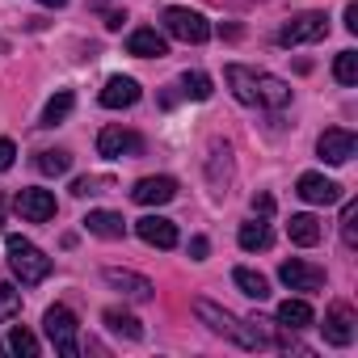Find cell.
Masks as SVG:
<instances>
[{"mask_svg":"<svg viewBox=\"0 0 358 358\" xmlns=\"http://www.w3.org/2000/svg\"><path fill=\"white\" fill-rule=\"evenodd\" d=\"M228 85L236 93V101L245 106H266V110H282L291 106V85L282 76H270V72H253L245 64H228Z\"/></svg>","mask_w":358,"mask_h":358,"instance_id":"cell-1","label":"cell"},{"mask_svg":"<svg viewBox=\"0 0 358 358\" xmlns=\"http://www.w3.org/2000/svg\"><path fill=\"white\" fill-rule=\"evenodd\" d=\"M194 312H199V320H203L211 333H220V337H228V341H236V345H245V350H266V345H274V337H270L266 329H257V320H236L228 308H220V303H211V299H194Z\"/></svg>","mask_w":358,"mask_h":358,"instance_id":"cell-2","label":"cell"},{"mask_svg":"<svg viewBox=\"0 0 358 358\" xmlns=\"http://www.w3.org/2000/svg\"><path fill=\"white\" fill-rule=\"evenodd\" d=\"M9 266H13V274L22 278V287H38L47 274H51V257L38 249V245H30L26 236H9Z\"/></svg>","mask_w":358,"mask_h":358,"instance_id":"cell-3","label":"cell"},{"mask_svg":"<svg viewBox=\"0 0 358 358\" xmlns=\"http://www.w3.org/2000/svg\"><path fill=\"white\" fill-rule=\"evenodd\" d=\"M43 329H47L51 345H55L64 358H76V354H80V345H76V316H72V308H64V303L47 308V316H43Z\"/></svg>","mask_w":358,"mask_h":358,"instance_id":"cell-4","label":"cell"},{"mask_svg":"<svg viewBox=\"0 0 358 358\" xmlns=\"http://www.w3.org/2000/svg\"><path fill=\"white\" fill-rule=\"evenodd\" d=\"M164 30L177 38V43H207L211 38V22L194 9H182V5H173L164 9Z\"/></svg>","mask_w":358,"mask_h":358,"instance_id":"cell-5","label":"cell"},{"mask_svg":"<svg viewBox=\"0 0 358 358\" xmlns=\"http://www.w3.org/2000/svg\"><path fill=\"white\" fill-rule=\"evenodd\" d=\"M329 34V17L308 9V13H295L282 30H278V47H303V43H316Z\"/></svg>","mask_w":358,"mask_h":358,"instance_id":"cell-6","label":"cell"},{"mask_svg":"<svg viewBox=\"0 0 358 358\" xmlns=\"http://www.w3.org/2000/svg\"><path fill=\"white\" fill-rule=\"evenodd\" d=\"M295 194H299L303 203H312V207H333V203H341V186L333 182V177H324V173H303L299 182H295Z\"/></svg>","mask_w":358,"mask_h":358,"instance_id":"cell-7","label":"cell"},{"mask_svg":"<svg viewBox=\"0 0 358 358\" xmlns=\"http://www.w3.org/2000/svg\"><path fill=\"white\" fill-rule=\"evenodd\" d=\"M316 152H320V160H329V164H345V160L358 152V135L345 131V127H329V131L316 139Z\"/></svg>","mask_w":358,"mask_h":358,"instance_id":"cell-8","label":"cell"},{"mask_svg":"<svg viewBox=\"0 0 358 358\" xmlns=\"http://www.w3.org/2000/svg\"><path fill=\"white\" fill-rule=\"evenodd\" d=\"M97 152H101L106 160H122V156H139V152H143V139H139L135 131H122V127H106V131L97 135Z\"/></svg>","mask_w":358,"mask_h":358,"instance_id":"cell-9","label":"cell"},{"mask_svg":"<svg viewBox=\"0 0 358 358\" xmlns=\"http://www.w3.org/2000/svg\"><path fill=\"white\" fill-rule=\"evenodd\" d=\"M324 341L329 345H350L354 341V333H358V320H354V308L350 303H333L329 312H324Z\"/></svg>","mask_w":358,"mask_h":358,"instance_id":"cell-10","label":"cell"},{"mask_svg":"<svg viewBox=\"0 0 358 358\" xmlns=\"http://www.w3.org/2000/svg\"><path fill=\"white\" fill-rule=\"evenodd\" d=\"M13 207H17V215L30 220V224H47V220H55V211H59V207H55V194H51V190H34V186L22 190Z\"/></svg>","mask_w":358,"mask_h":358,"instance_id":"cell-11","label":"cell"},{"mask_svg":"<svg viewBox=\"0 0 358 358\" xmlns=\"http://www.w3.org/2000/svg\"><path fill=\"white\" fill-rule=\"evenodd\" d=\"M278 278H282V287H291V291H320V287H324V270H320V266H308V262H299V257L282 262V266H278Z\"/></svg>","mask_w":358,"mask_h":358,"instance_id":"cell-12","label":"cell"},{"mask_svg":"<svg viewBox=\"0 0 358 358\" xmlns=\"http://www.w3.org/2000/svg\"><path fill=\"white\" fill-rule=\"evenodd\" d=\"M131 199L139 207H164V203L177 199V182H173V177H139L135 190H131Z\"/></svg>","mask_w":358,"mask_h":358,"instance_id":"cell-13","label":"cell"},{"mask_svg":"<svg viewBox=\"0 0 358 358\" xmlns=\"http://www.w3.org/2000/svg\"><path fill=\"white\" fill-rule=\"evenodd\" d=\"M135 236L152 249H173L177 245V224L164 220V215H143V220H135Z\"/></svg>","mask_w":358,"mask_h":358,"instance_id":"cell-14","label":"cell"},{"mask_svg":"<svg viewBox=\"0 0 358 358\" xmlns=\"http://www.w3.org/2000/svg\"><path fill=\"white\" fill-rule=\"evenodd\" d=\"M101 278H106L114 291H122L127 299H139V303H143V299H152V291H156V287H152V278H143V274H135V270H118V266H106V270H101Z\"/></svg>","mask_w":358,"mask_h":358,"instance_id":"cell-15","label":"cell"},{"mask_svg":"<svg viewBox=\"0 0 358 358\" xmlns=\"http://www.w3.org/2000/svg\"><path fill=\"white\" fill-rule=\"evenodd\" d=\"M139 101V85L131 76H110L106 89H101V106L106 110H131Z\"/></svg>","mask_w":358,"mask_h":358,"instance_id":"cell-16","label":"cell"},{"mask_svg":"<svg viewBox=\"0 0 358 358\" xmlns=\"http://www.w3.org/2000/svg\"><path fill=\"white\" fill-rule=\"evenodd\" d=\"M85 232H93L101 241H122L127 236V220L118 211H89L85 215Z\"/></svg>","mask_w":358,"mask_h":358,"instance_id":"cell-17","label":"cell"},{"mask_svg":"<svg viewBox=\"0 0 358 358\" xmlns=\"http://www.w3.org/2000/svg\"><path fill=\"white\" fill-rule=\"evenodd\" d=\"M127 51L139 55V59H160L169 47H164V34H156V30H135V34L127 38Z\"/></svg>","mask_w":358,"mask_h":358,"instance_id":"cell-18","label":"cell"},{"mask_svg":"<svg viewBox=\"0 0 358 358\" xmlns=\"http://www.w3.org/2000/svg\"><path fill=\"white\" fill-rule=\"evenodd\" d=\"M101 320H106L110 333H118V337H127V341H143V324H139L131 312H122V308H106Z\"/></svg>","mask_w":358,"mask_h":358,"instance_id":"cell-19","label":"cell"},{"mask_svg":"<svg viewBox=\"0 0 358 358\" xmlns=\"http://www.w3.org/2000/svg\"><path fill=\"white\" fill-rule=\"evenodd\" d=\"M287 236H291V245H303V249H312V245L320 241V220H316V215H291V224H287Z\"/></svg>","mask_w":358,"mask_h":358,"instance_id":"cell-20","label":"cell"},{"mask_svg":"<svg viewBox=\"0 0 358 358\" xmlns=\"http://www.w3.org/2000/svg\"><path fill=\"white\" fill-rule=\"evenodd\" d=\"M316 316H312V308L303 303V299H282L278 303V324L282 329H308Z\"/></svg>","mask_w":358,"mask_h":358,"instance_id":"cell-21","label":"cell"},{"mask_svg":"<svg viewBox=\"0 0 358 358\" xmlns=\"http://www.w3.org/2000/svg\"><path fill=\"white\" fill-rule=\"evenodd\" d=\"M241 249L245 253H262V249H270V224H262V220H249V224H241Z\"/></svg>","mask_w":358,"mask_h":358,"instance_id":"cell-22","label":"cell"},{"mask_svg":"<svg viewBox=\"0 0 358 358\" xmlns=\"http://www.w3.org/2000/svg\"><path fill=\"white\" fill-rule=\"evenodd\" d=\"M232 282H236L249 299H270V282H266V274H257V270H249V266H236Z\"/></svg>","mask_w":358,"mask_h":358,"instance_id":"cell-23","label":"cell"},{"mask_svg":"<svg viewBox=\"0 0 358 358\" xmlns=\"http://www.w3.org/2000/svg\"><path fill=\"white\" fill-rule=\"evenodd\" d=\"M72 106H76V97H72V89H59L51 101H47V110H43V127H59L68 114H72Z\"/></svg>","mask_w":358,"mask_h":358,"instance_id":"cell-24","label":"cell"},{"mask_svg":"<svg viewBox=\"0 0 358 358\" xmlns=\"http://www.w3.org/2000/svg\"><path fill=\"white\" fill-rule=\"evenodd\" d=\"M5 350H9V354H17V358H38V337H34L30 329H22V324H17V329L9 333Z\"/></svg>","mask_w":358,"mask_h":358,"instance_id":"cell-25","label":"cell"},{"mask_svg":"<svg viewBox=\"0 0 358 358\" xmlns=\"http://www.w3.org/2000/svg\"><path fill=\"white\" fill-rule=\"evenodd\" d=\"M182 93L194 97V101H207V97L215 93V85H211L207 72H186V76H182Z\"/></svg>","mask_w":358,"mask_h":358,"instance_id":"cell-26","label":"cell"},{"mask_svg":"<svg viewBox=\"0 0 358 358\" xmlns=\"http://www.w3.org/2000/svg\"><path fill=\"white\" fill-rule=\"evenodd\" d=\"M333 76H337L341 85H358V51H337Z\"/></svg>","mask_w":358,"mask_h":358,"instance_id":"cell-27","label":"cell"},{"mask_svg":"<svg viewBox=\"0 0 358 358\" xmlns=\"http://www.w3.org/2000/svg\"><path fill=\"white\" fill-rule=\"evenodd\" d=\"M38 169H43L47 177H64V173L72 169V156L59 152V148H55V152H38Z\"/></svg>","mask_w":358,"mask_h":358,"instance_id":"cell-28","label":"cell"},{"mask_svg":"<svg viewBox=\"0 0 358 358\" xmlns=\"http://www.w3.org/2000/svg\"><path fill=\"white\" fill-rule=\"evenodd\" d=\"M341 241L354 249L358 245V203H345L341 207Z\"/></svg>","mask_w":358,"mask_h":358,"instance_id":"cell-29","label":"cell"},{"mask_svg":"<svg viewBox=\"0 0 358 358\" xmlns=\"http://www.w3.org/2000/svg\"><path fill=\"white\" fill-rule=\"evenodd\" d=\"M17 312H22V291L9 287V282H0V320H9Z\"/></svg>","mask_w":358,"mask_h":358,"instance_id":"cell-30","label":"cell"},{"mask_svg":"<svg viewBox=\"0 0 358 358\" xmlns=\"http://www.w3.org/2000/svg\"><path fill=\"white\" fill-rule=\"evenodd\" d=\"M114 182H110V177H76V182H72V194L76 199H89V194H101V190H110Z\"/></svg>","mask_w":358,"mask_h":358,"instance_id":"cell-31","label":"cell"},{"mask_svg":"<svg viewBox=\"0 0 358 358\" xmlns=\"http://www.w3.org/2000/svg\"><path fill=\"white\" fill-rule=\"evenodd\" d=\"M13 160H17V148H13V139H0V173H5V169H13Z\"/></svg>","mask_w":358,"mask_h":358,"instance_id":"cell-32","label":"cell"},{"mask_svg":"<svg viewBox=\"0 0 358 358\" xmlns=\"http://www.w3.org/2000/svg\"><path fill=\"white\" fill-rule=\"evenodd\" d=\"M207 253H211V245H207V236H194V241H190V257H194V262H203Z\"/></svg>","mask_w":358,"mask_h":358,"instance_id":"cell-33","label":"cell"},{"mask_svg":"<svg viewBox=\"0 0 358 358\" xmlns=\"http://www.w3.org/2000/svg\"><path fill=\"white\" fill-rule=\"evenodd\" d=\"M253 211H257V215H270V211H274V199H270V194H253Z\"/></svg>","mask_w":358,"mask_h":358,"instance_id":"cell-34","label":"cell"},{"mask_svg":"<svg viewBox=\"0 0 358 358\" xmlns=\"http://www.w3.org/2000/svg\"><path fill=\"white\" fill-rule=\"evenodd\" d=\"M345 30L358 34V5H345Z\"/></svg>","mask_w":358,"mask_h":358,"instance_id":"cell-35","label":"cell"},{"mask_svg":"<svg viewBox=\"0 0 358 358\" xmlns=\"http://www.w3.org/2000/svg\"><path fill=\"white\" fill-rule=\"evenodd\" d=\"M38 5H47V9H64L68 0H38Z\"/></svg>","mask_w":358,"mask_h":358,"instance_id":"cell-36","label":"cell"},{"mask_svg":"<svg viewBox=\"0 0 358 358\" xmlns=\"http://www.w3.org/2000/svg\"><path fill=\"white\" fill-rule=\"evenodd\" d=\"M0 228H5V199H0Z\"/></svg>","mask_w":358,"mask_h":358,"instance_id":"cell-37","label":"cell"},{"mask_svg":"<svg viewBox=\"0 0 358 358\" xmlns=\"http://www.w3.org/2000/svg\"><path fill=\"white\" fill-rule=\"evenodd\" d=\"M0 350H5V345H0Z\"/></svg>","mask_w":358,"mask_h":358,"instance_id":"cell-38","label":"cell"},{"mask_svg":"<svg viewBox=\"0 0 358 358\" xmlns=\"http://www.w3.org/2000/svg\"><path fill=\"white\" fill-rule=\"evenodd\" d=\"M0 47H5V43H0Z\"/></svg>","mask_w":358,"mask_h":358,"instance_id":"cell-39","label":"cell"}]
</instances>
